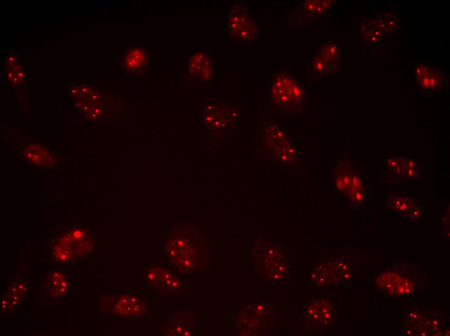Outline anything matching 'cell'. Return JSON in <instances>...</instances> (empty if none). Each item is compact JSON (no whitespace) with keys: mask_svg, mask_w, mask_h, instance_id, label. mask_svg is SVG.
<instances>
[{"mask_svg":"<svg viewBox=\"0 0 450 336\" xmlns=\"http://www.w3.org/2000/svg\"><path fill=\"white\" fill-rule=\"evenodd\" d=\"M302 87L291 75L280 74L272 83L270 96L273 103L285 111H291L302 104Z\"/></svg>","mask_w":450,"mask_h":336,"instance_id":"cell-1","label":"cell"},{"mask_svg":"<svg viewBox=\"0 0 450 336\" xmlns=\"http://www.w3.org/2000/svg\"><path fill=\"white\" fill-rule=\"evenodd\" d=\"M230 33L241 43H248L257 37V23L245 4L236 3L230 7L228 21Z\"/></svg>","mask_w":450,"mask_h":336,"instance_id":"cell-2","label":"cell"},{"mask_svg":"<svg viewBox=\"0 0 450 336\" xmlns=\"http://www.w3.org/2000/svg\"><path fill=\"white\" fill-rule=\"evenodd\" d=\"M332 310L329 299L325 297L309 302L304 313L306 324L315 330L329 328L334 322Z\"/></svg>","mask_w":450,"mask_h":336,"instance_id":"cell-3","label":"cell"},{"mask_svg":"<svg viewBox=\"0 0 450 336\" xmlns=\"http://www.w3.org/2000/svg\"><path fill=\"white\" fill-rule=\"evenodd\" d=\"M188 70L192 78L200 82H204L212 77L214 72L212 62L204 53H196L192 56L188 63Z\"/></svg>","mask_w":450,"mask_h":336,"instance_id":"cell-4","label":"cell"},{"mask_svg":"<svg viewBox=\"0 0 450 336\" xmlns=\"http://www.w3.org/2000/svg\"><path fill=\"white\" fill-rule=\"evenodd\" d=\"M147 65V55L140 48H129L125 50L124 66L126 70L132 74H137L145 69Z\"/></svg>","mask_w":450,"mask_h":336,"instance_id":"cell-5","label":"cell"},{"mask_svg":"<svg viewBox=\"0 0 450 336\" xmlns=\"http://www.w3.org/2000/svg\"><path fill=\"white\" fill-rule=\"evenodd\" d=\"M403 277L404 275L402 273L400 272L397 269L391 268L386 269L385 272L379 276L376 286L383 292L394 295L396 287Z\"/></svg>","mask_w":450,"mask_h":336,"instance_id":"cell-6","label":"cell"},{"mask_svg":"<svg viewBox=\"0 0 450 336\" xmlns=\"http://www.w3.org/2000/svg\"><path fill=\"white\" fill-rule=\"evenodd\" d=\"M415 75L418 82L424 88L434 89L440 85L441 79L428 66L419 64L416 67Z\"/></svg>","mask_w":450,"mask_h":336,"instance_id":"cell-7","label":"cell"},{"mask_svg":"<svg viewBox=\"0 0 450 336\" xmlns=\"http://www.w3.org/2000/svg\"><path fill=\"white\" fill-rule=\"evenodd\" d=\"M317 55L325 62L326 66L330 69L334 70L338 67L340 60V49L334 43L326 44L320 51L319 54Z\"/></svg>","mask_w":450,"mask_h":336,"instance_id":"cell-8","label":"cell"},{"mask_svg":"<svg viewBox=\"0 0 450 336\" xmlns=\"http://www.w3.org/2000/svg\"><path fill=\"white\" fill-rule=\"evenodd\" d=\"M392 208L395 215H407L412 211L413 203L406 197L395 196L392 202Z\"/></svg>","mask_w":450,"mask_h":336,"instance_id":"cell-9","label":"cell"},{"mask_svg":"<svg viewBox=\"0 0 450 336\" xmlns=\"http://www.w3.org/2000/svg\"><path fill=\"white\" fill-rule=\"evenodd\" d=\"M332 1H307L304 3V8L312 13H321L330 7Z\"/></svg>","mask_w":450,"mask_h":336,"instance_id":"cell-10","label":"cell"},{"mask_svg":"<svg viewBox=\"0 0 450 336\" xmlns=\"http://www.w3.org/2000/svg\"><path fill=\"white\" fill-rule=\"evenodd\" d=\"M414 290L415 286L412 281L404 276L396 287L394 295L397 297H404L412 294Z\"/></svg>","mask_w":450,"mask_h":336,"instance_id":"cell-11","label":"cell"},{"mask_svg":"<svg viewBox=\"0 0 450 336\" xmlns=\"http://www.w3.org/2000/svg\"><path fill=\"white\" fill-rule=\"evenodd\" d=\"M313 67L316 71L320 72V73L325 72L328 69V67L326 66L325 62L322 61L318 55L316 56L314 61H313Z\"/></svg>","mask_w":450,"mask_h":336,"instance_id":"cell-12","label":"cell"},{"mask_svg":"<svg viewBox=\"0 0 450 336\" xmlns=\"http://www.w3.org/2000/svg\"><path fill=\"white\" fill-rule=\"evenodd\" d=\"M364 192H363V188H360L359 189L356 190L355 193H354L353 198L354 202L356 203L358 206H360L362 204V201L364 200Z\"/></svg>","mask_w":450,"mask_h":336,"instance_id":"cell-13","label":"cell"},{"mask_svg":"<svg viewBox=\"0 0 450 336\" xmlns=\"http://www.w3.org/2000/svg\"><path fill=\"white\" fill-rule=\"evenodd\" d=\"M401 159H398L396 157L389 158L387 160V165L389 168L393 169L396 168L400 164Z\"/></svg>","mask_w":450,"mask_h":336,"instance_id":"cell-14","label":"cell"},{"mask_svg":"<svg viewBox=\"0 0 450 336\" xmlns=\"http://www.w3.org/2000/svg\"><path fill=\"white\" fill-rule=\"evenodd\" d=\"M411 211H412V213L411 214L410 217L413 220H417L421 217L422 210L421 207H417Z\"/></svg>","mask_w":450,"mask_h":336,"instance_id":"cell-15","label":"cell"},{"mask_svg":"<svg viewBox=\"0 0 450 336\" xmlns=\"http://www.w3.org/2000/svg\"><path fill=\"white\" fill-rule=\"evenodd\" d=\"M50 279H65L63 271H53L50 275Z\"/></svg>","mask_w":450,"mask_h":336,"instance_id":"cell-16","label":"cell"},{"mask_svg":"<svg viewBox=\"0 0 450 336\" xmlns=\"http://www.w3.org/2000/svg\"><path fill=\"white\" fill-rule=\"evenodd\" d=\"M10 309V298L4 299L1 301V309L3 310H8Z\"/></svg>","mask_w":450,"mask_h":336,"instance_id":"cell-17","label":"cell"},{"mask_svg":"<svg viewBox=\"0 0 450 336\" xmlns=\"http://www.w3.org/2000/svg\"><path fill=\"white\" fill-rule=\"evenodd\" d=\"M14 285L16 286V288H18L19 292H20L22 294H23V293H25V291H26L27 290V286L24 285V284L22 283H18V282H15Z\"/></svg>","mask_w":450,"mask_h":336,"instance_id":"cell-18","label":"cell"}]
</instances>
